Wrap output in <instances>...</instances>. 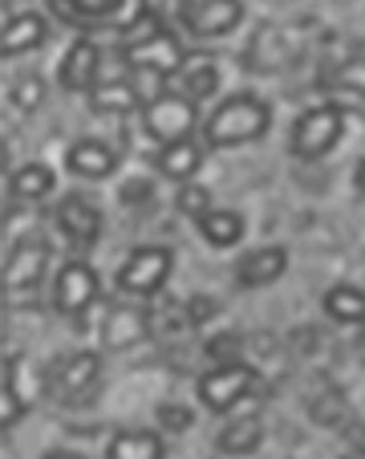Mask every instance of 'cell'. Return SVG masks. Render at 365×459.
I'll return each mask as SVG.
<instances>
[{
  "instance_id": "8fae6325",
  "label": "cell",
  "mask_w": 365,
  "mask_h": 459,
  "mask_svg": "<svg viewBox=\"0 0 365 459\" xmlns=\"http://www.w3.org/2000/svg\"><path fill=\"white\" fill-rule=\"evenodd\" d=\"M284 273H288V248H280V244L252 248L248 256H240V264H235V281H240L243 289L276 285Z\"/></svg>"
},
{
  "instance_id": "1f68e13d",
  "label": "cell",
  "mask_w": 365,
  "mask_h": 459,
  "mask_svg": "<svg viewBox=\"0 0 365 459\" xmlns=\"http://www.w3.org/2000/svg\"><path fill=\"white\" fill-rule=\"evenodd\" d=\"M187 313H191V321L199 325V321H208L211 313H216V301H208V297H191V301H187Z\"/></svg>"
},
{
  "instance_id": "f546056e",
  "label": "cell",
  "mask_w": 365,
  "mask_h": 459,
  "mask_svg": "<svg viewBox=\"0 0 365 459\" xmlns=\"http://www.w3.org/2000/svg\"><path fill=\"white\" fill-rule=\"evenodd\" d=\"M235 350H240V338H235V333H224V338H216L208 346V354L211 358H224L219 366H227V362H235Z\"/></svg>"
},
{
  "instance_id": "ac0fdd59",
  "label": "cell",
  "mask_w": 365,
  "mask_h": 459,
  "mask_svg": "<svg viewBox=\"0 0 365 459\" xmlns=\"http://www.w3.org/2000/svg\"><path fill=\"white\" fill-rule=\"evenodd\" d=\"M199 163H203V151H199V143H174V147H163L158 151V159H155V171L163 175V179H174L182 187V183H191V175L199 171Z\"/></svg>"
},
{
  "instance_id": "9a60e30c",
  "label": "cell",
  "mask_w": 365,
  "mask_h": 459,
  "mask_svg": "<svg viewBox=\"0 0 365 459\" xmlns=\"http://www.w3.org/2000/svg\"><path fill=\"white\" fill-rule=\"evenodd\" d=\"M98 374H102V358H98L94 350H78V354H65L57 362L53 386H57L61 394H81V390H89L98 382Z\"/></svg>"
},
{
  "instance_id": "9c48e42d",
  "label": "cell",
  "mask_w": 365,
  "mask_h": 459,
  "mask_svg": "<svg viewBox=\"0 0 365 459\" xmlns=\"http://www.w3.org/2000/svg\"><path fill=\"white\" fill-rule=\"evenodd\" d=\"M57 228L70 244L89 248V244H98V236H102V208H98L94 200H86V195H65V200L57 204Z\"/></svg>"
},
{
  "instance_id": "52a82bcc",
  "label": "cell",
  "mask_w": 365,
  "mask_h": 459,
  "mask_svg": "<svg viewBox=\"0 0 365 459\" xmlns=\"http://www.w3.org/2000/svg\"><path fill=\"white\" fill-rule=\"evenodd\" d=\"M49 256H53L49 240H41V236L21 240L17 248L9 252V260H4V289H9V293H33L45 281Z\"/></svg>"
},
{
  "instance_id": "3957f363",
  "label": "cell",
  "mask_w": 365,
  "mask_h": 459,
  "mask_svg": "<svg viewBox=\"0 0 365 459\" xmlns=\"http://www.w3.org/2000/svg\"><path fill=\"white\" fill-rule=\"evenodd\" d=\"M260 386V374L252 370L248 362H227V366H216L199 378V403L211 411V415H227L232 407H240L252 390Z\"/></svg>"
},
{
  "instance_id": "e575fe53",
  "label": "cell",
  "mask_w": 365,
  "mask_h": 459,
  "mask_svg": "<svg viewBox=\"0 0 365 459\" xmlns=\"http://www.w3.org/2000/svg\"><path fill=\"white\" fill-rule=\"evenodd\" d=\"M337 459H365V447H349V451H341Z\"/></svg>"
},
{
  "instance_id": "d4e9b609",
  "label": "cell",
  "mask_w": 365,
  "mask_h": 459,
  "mask_svg": "<svg viewBox=\"0 0 365 459\" xmlns=\"http://www.w3.org/2000/svg\"><path fill=\"white\" fill-rule=\"evenodd\" d=\"M174 208H179V216H187V220H195V224H199L203 216H211V212H216V204H211V191L208 187H199V183H182L179 195H174Z\"/></svg>"
},
{
  "instance_id": "5b68a950",
  "label": "cell",
  "mask_w": 365,
  "mask_h": 459,
  "mask_svg": "<svg viewBox=\"0 0 365 459\" xmlns=\"http://www.w3.org/2000/svg\"><path fill=\"white\" fill-rule=\"evenodd\" d=\"M345 130V110L341 106H313L304 110L293 126V151L301 159H325L341 143Z\"/></svg>"
},
{
  "instance_id": "f1b7e54d",
  "label": "cell",
  "mask_w": 365,
  "mask_h": 459,
  "mask_svg": "<svg viewBox=\"0 0 365 459\" xmlns=\"http://www.w3.org/2000/svg\"><path fill=\"white\" fill-rule=\"evenodd\" d=\"M337 86H353V98H365V61H349V65H341L337 74Z\"/></svg>"
},
{
  "instance_id": "4fadbf2b",
  "label": "cell",
  "mask_w": 365,
  "mask_h": 459,
  "mask_svg": "<svg viewBox=\"0 0 365 459\" xmlns=\"http://www.w3.org/2000/svg\"><path fill=\"white\" fill-rule=\"evenodd\" d=\"M118 151L110 147V143L102 139H81L70 147V155H65V167H70L78 179H110L114 171H118Z\"/></svg>"
},
{
  "instance_id": "603a6c76",
  "label": "cell",
  "mask_w": 365,
  "mask_h": 459,
  "mask_svg": "<svg viewBox=\"0 0 365 459\" xmlns=\"http://www.w3.org/2000/svg\"><path fill=\"white\" fill-rule=\"evenodd\" d=\"M89 106H94L98 114H131V110H139V90L122 78L98 82V86L89 90Z\"/></svg>"
},
{
  "instance_id": "7402d4cb",
  "label": "cell",
  "mask_w": 365,
  "mask_h": 459,
  "mask_svg": "<svg viewBox=\"0 0 365 459\" xmlns=\"http://www.w3.org/2000/svg\"><path fill=\"white\" fill-rule=\"evenodd\" d=\"M325 313L341 325H365V289L357 285H333L325 293Z\"/></svg>"
},
{
  "instance_id": "d6986e66",
  "label": "cell",
  "mask_w": 365,
  "mask_h": 459,
  "mask_svg": "<svg viewBox=\"0 0 365 459\" xmlns=\"http://www.w3.org/2000/svg\"><path fill=\"white\" fill-rule=\"evenodd\" d=\"M260 443H264V423L256 415L232 419V423H224V431L216 435V447L224 451V455H252Z\"/></svg>"
},
{
  "instance_id": "d6a6232c",
  "label": "cell",
  "mask_w": 365,
  "mask_h": 459,
  "mask_svg": "<svg viewBox=\"0 0 365 459\" xmlns=\"http://www.w3.org/2000/svg\"><path fill=\"white\" fill-rule=\"evenodd\" d=\"M41 459H86V455H78V451H45Z\"/></svg>"
},
{
  "instance_id": "7c38bea8",
  "label": "cell",
  "mask_w": 365,
  "mask_h": 459,
  "mask_svg": "<svg viewBox=\"0 0 365 459\" xmlns=\"http://www.w3.org/2000/svg\"><path fill=\"white\" fill-rule=\"evenodd\" d=\"M243 21L240 0H195L187 9V29L195 37H224Z\"/></svg>"
},
{
  "instance_id": "ffe728a7",
  "label": "cell",
  "mask_w": 365,
  "mask_h": 459,
  "mask_svg": "<svg viewBox=\"0 0 365 459\" xmlns=\"http://www.w3.org/2000/svg\"><path fill=\"white\" fill-rule=\"evenodd\" d=\"M41 41H45V21L37 13H21V17H9L4 37H0V49H4V57H13V53L37 49Z\"/></svg>"
},
{
  "instance_id": "2e32d148",
  "label": "cell",
  "mask_w": 365,
  "mask_h": 459,
  "mask_svg": "<svg viewBox=\"0 0 365 459\" xmlns=\"http://www.w3.org/2000/svg\"><path fill=\"white\" fill-rule=\"evenodd\" d=\"M106 459H166V443H163L158 431L126 427V431L110 435V443H106Z\"/></svg>"
},
{
  "instance_id": "ba28073f",
  "label": "cell",
  "mask_w": 365,
  "mask_h": 459,
  "mask_svg": "<svg viewBox=\"0 0 365 459\" xmlns=\"http://www.w3.org/2000/svg\"><path fill=\"white\" fill-rule=\"evenodd\" d=\"M150 309L142 305H110L102 317V346L106 350H131L150 333Z\"/></svg>"
},
{
  "instance_id": "30bf717a",
  "label": "cell",
  "mask_w": 365,
  "mask_h": 459,
  "mask_svg": "<svg viewBox=\"0 0 365 459\" xmlns=\"http://www.w3.org/2000/svg\"><path fill=\"white\" fill-rule=\"evenodd\" d=\"M126 65L171 78V74L182 70V45L174 41L171 33H150V37H142V41L126 45Z\"/></svg>"
},
{
  "instance_id": "836d02e7",
  "label": "cell",
  "mask_w": 365,
  "mask_h": 459,
  "mask_svg": "<svg viewBox=\"0 0 365 459\" xmlns=\"http://www.w3.org/2000/svg\"><path fill=\"white\" fill-rule=\"evenodd\" d=\"M353 183H357V191H365V159L357 163V171H353Z\"/></svg>"
},
{
  "instance_id": "44dd1931",
  "label": "cell",
  "mask_w": 365,
  "mask_h": 459,
  "mask_svg": "<svg viewBox=\"0 0 365 459\" xmlns=\"http://www.w3.org/2000/svg\"><path fill=\"white\" fill-rule=\"evenodd\" d=\"M199 236L211 248H235L243 240V216L232 208H216L211 216L199 220Z\"/></svg>"
},
{
  "instance_id": "5bb4252c",
  "label": "cell",
  "mask_w": 365,
  "mask_h": 459,
  "mask_svg": "<svg viewBox=\"0 0 365 459\" xmlns=\"http://www.w3.org/2000/svg\"><path fill=\"white\" fill-rule=\"evenodd\" d=\"M98 45L89 41V37H78V41L70 45V53L61 57L57 65V82L65 90H94L98 86Z\"/></svg>"
},
{
  "instance_id": "6da1fadb",
  "label": "cell",
  "mask_w": 365,
  "mask_h": 459,
  "mask_svg": "<svg viewBox=\"0 0 365 459\" xmlns=\"http://www.w3.org/2000/svg\"><path fill=\"white\" fill-rule=\"evenodd\" d=\"M268 126H272L268 102H260L256 94H232L211 110L203 134H208L211 147H243V143L264 139Z\"/></svg>"
},
{
  "instance_id": "4316f807",
  "label": "cell",
  "mask_w": 365,
  "mask_h": 459,
  "mask_svg": "<svg viewBox=\"0 0 365 459\" xmlns=\"http://www.w3.org/2000/svg\"><path fill=\"white\" fill-rule=\"evenodd\" d=\"M219 86V70L216 65H195L187 78H182V90H187V98L191 102H199V98H211Z\"/></svg>"
},
{
  "instance_id": "484cf974",
  "label": "cell",
  "mask_w": 365,
  "mask_h": 459,
  "mask_svg": "<svg viewBox=\"0 0 365 459\" xmlns=\"http://www.w3.org/2000/svg\"><path fill=\"white\" fill-rule=\"evenodd\" d=\"M41 102H45L41 74H25V78H17V86H13V106H17L21 114H33Z\"/></svg>"
},
{
  "instance_id": "4dcf8cb0",
  "label": "cell",
  "mask_w": 365,
  "mask_h": 459,
  "mask_svg": "<svg viewBox=\"0 0 365 459\" xmlns=\"http://www.w3.org/2000/svg\"><path fill=\"white\" fill-rule=\"evenodd\" d=\"M122 204H142V200H155V187H150V179H134V183H126L122 187V195H118Z\"/></svg>"
},
{
  "instance_id": "277c9868",
  "label": "cell",
  "mask_w": 365,
  "mask_h": 459,
  "mask_svg": "<svg viewBox=\"0 0 365 459\" xmlns=\"http://www.w3.org/2000/svg\"><path fill=\"white\" fill-rule=\"evenodd\" d=\"M142 126L155 143L174 147V143L191 139V130L199 126V114H195V102L187 94H163L142 110Z\"/></svg>"
},
{
  "instance_id": "e0dca14e",
  "label": "cell",
  "mask_w": 365,
  "mask_h": 459,
  "mask_svg": "<svg viewBox=\"0 0 365 459\" xmlns=\"http://www.w3.org/2000/svg\"><path fill=\"white\" fill-rule=\"evenodd\" d=\"M0 423H4V431L9 427H17V419L25 415L29 407V394H25V358L9 354L4 358V394H0Z\"/></svg>"
},
{
  "instance_id": "8992f818",
  "label": "cell",
  "mask_w": 365,
  "mask_h": 459,
  "mask_svg": "<svg viewBox=\"0 0 365 459\" xmlns=\"http://www.w3.org/2000/svg\"><path fill=\"white\" fill-rule=\"evenodd\" d=\"M102 297V277L89 260H65L53 281V309L65 317H81L89 313V305Z\"/></svg>"
},
{
  "instance_id": "83f0119b",
  "label": "cell",
  "mask_w": 365,
  "mask_h": 459,
  "mask_svg": "<svg viewBox=\"0 0 365 459\" xmlns=\"http://www.w3.org/2000/svg\"><path fill=\"white\" fill-rule=\"evenodd\" d=\"M158 423H163V431H191L195 411L179 407V403H163V407H158Z\"/></svg>"
},
{
  "instance_id": "7a4b0ae2",
  "label": "cell",
  "mask_w": 365,
  "mask_h": 459,
  "mask_svg": "<svg viewBox=\"0 0 365 459\" xmlns=\"http://www.w3.org/2000/svg\"><path fill=\"white\" fill-rule=\"evenodd\" d=\"M171 269H174V252L166 244H142V248H134L131 256L122 260L114 285L126 297H158Z\"/></svg>"
},
{
  "instance_id": "cb8c5ba5",
  "label": "cell",
  "mask_w": 365,
  "mask_h": 459,
  "mask_svg": "<svg viewBox=\"0 0 365 459\" xmlns=\"http://www.w3.org/2000/svg\"><path fill=\"white\" fill-rule=\"evenodd\" d=\"M53 183H57L53 167L25 163L21 171H13V195H21V200H45V195H53Z\"/></svg>"
}]
</instances>
